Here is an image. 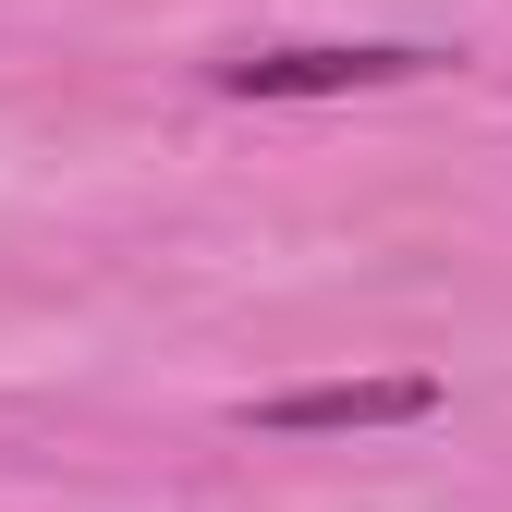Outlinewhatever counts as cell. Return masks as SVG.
Masks as SVG:
<instances>
[{
  "mask_svg": "<svg viewBox=\"0 0 512 512\" xmlns=\"http://www.w3.org/2000/svg\"><path fill=\"white\" fill-rule=\"evenodd\" d=\"M439 49H391V37H317V49H220L208 86L220 98H366V86H403L427 74Z\"/></svg>",
  "mask_w": 512,
  "mask_h": 512,
  "instance_id": "cell-1",
  "label": "cell"
},
{
  "mask_svg": "<svg viewBox=\"0 0 512 512\" xmlns=\"http://www.w3.org/2000/svg\"><path fill=\"white\" fill-rule=\"evenodd\" d=\"M439 415V378L391 366V378H317V391H269L244 403V427H281V439H317V427H415Z\"/></svg>",
  "mask_w": 512,
  "mask_h": 512,
  "instance_id": "cell-2",
  "label": "cell"
}]
</instances>
